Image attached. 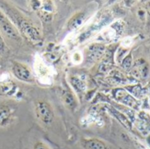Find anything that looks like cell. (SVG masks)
<instances>
[{
	"label": "cell",
	"mask_w": 150,
	"mask_h": 149,
	"mask_svg": "<svg viewBox=\"0 0 150 149\" xmlns=\"http://www.w3.org/2000/svg\"><path fill=\"white\" fill-rule=\"evenodd\" d=\"M18 25L19 31L22 34L34 44H39L41 42L42 39L38 29L33 25V24L24 18H19L18 21Z\"/></svg>",
	"instance_id": "obj_1"
},
{
	"label": "cell",
	"mask_w": 150,
	"mask_h": 149,
	"mask_svg": "<svg viewBox=\"0 0 150 149\" xmlns=\"http://www.w3.org/2000/svg\"><path fill=\"white\" fill-rule=\"evenodd\" d=\"M36 114L38 118L46 125H48L52 122L54 119V112L51 105L47 102H38L36 104Z\"/></svg>",
	"instance_id": "obj_2"
},
{
	"label": "cell",
	"mask_w": 150,
	"mask_h": 149,
	"mask_svg": "<svg viewBox=\"0 0 150 149\" xmlns=\"http://www.w3.org/2000/svg\"><path fill=\"white\" fill-rule=\"evenodd\" d=\"M0 32L11 40H18L19 33L12 23L2 13H0Z\"/></svg>",
	"instance_id": "obj_3"
},
{
	"label": "cell",
	"mask_w": 150,
	"mask_h": 149,
	"mask_svg": "<svg viewBox=\"0 0 150 149\" xmlns=\"http://www.w3.org/2000/svg\"><path fill=\"white\" fill-rule=\"evenodd\" d=\"M12 72L14 76L19 80L29 82L33 79V76L30 69L21 63H15L12 67Z\"/></svg>",
	"instance_id": "obj_4"
},
{
	"label": "cell",
	"mask_w": 150,
	"mask_h": 149,
	"mask_svg": "<svg viewBox=\"0 0 150 149\" xmlns=\"http://www.w3.org/2000/svg\"><path fill=\"white\" fill-rule=\"evenodd\" d=\"M114 97H115L116 100H118L119 102H121L124 105H127L130 107L135 108L137 105L136 100L124 90H120V89L116 90L114 92Z\"/></svg>",
	"instance_id": "obj_5"
},
{
	"label": "cell",
	"mask_w": 150,
	"mask_h": 149,
	"mask_svg": "<svg viewBox=\"0 0 150 149\" xmlns=\"http://www.w3.org/2000/svg\"><path fill=\"white\" fill-rule=\"evenodd\" d=\"M85 19V14L83 12H79L75 14L68 22L67 24V28L69 31H72L79 27L84 21Z\"/></svg>",
	"instance_id": "obj_6"
},
{
	"label": "cell",
	"mask_w": 150,
	"mask_h": 149,
	"mask_svg": "<svg viewBox=\"0 0 150 149\" xmlns=\"http://www.w3.org/2000/svg\"><path fill=\"white\" fill-rule=\"evenodd\" d=\"M133 70H134V74L136 76H138V77L139 76L145 77L148 75L149 68H148V65L146 64V61L143 59H139L135 62Z\"/></svg>",
	"instance_id": "obj_7"
},
{
	"label": "cell",
	"mask_w": 150,
	"mask_h": 149,
	"mask_svg": "<svg viewBox=\"0 0 150 149\" xmlns=\"http://www.w3.org/2000/svg\"><path fill=\"white\" fill-rule=\"evenodd\" d=\"M84 149H106L105 144L98 139H90L83 141Z\"/></svg>",
	"instance_id": "obj_8"
},
{
	"label": "cell",
	"mask_w": 150,
	"mask_h": 149,
	"mask_svg": "<svg viewBox=\"0 0 150 149\" xmlns=\"http://www.w3.org/2000/svg\"><path fill=\"white\" fill-rule=\"evenodd\" d=\"M15 90V84L10 80L0 81V95H11Z\"/></svg>",
	"instance_id": "obj_9"
},
{
	"label": "cell",
	"mask_w": 150,
	"mask_h": 149,
	"mask_svg": "<svg viewBox=\"0 0 150 149\" xmlns=\"http://www.w3.org/2000/svg\"><path fill=\"white\" fill-rule=\"evenodd\" d=\"M104 52V47L101 45H92L88 50V56L91 60H98Z\"/></svg>",
	"instance_id": "obj_10"
},
{
	"label": "cell",
	"mask_w": 150,
	"mask_h": 149,
	"mask_svg": "<svg viewBox=\"0 0 150 149\" xmlns=\"http://www.w3.org/2000/svg\"><path fill=\"white\" fill-rule=\"evenodd\" d=\"M11 117V110L8 106H0V126L5 125Z\"/></svg>",
	"instance_id": "obj_11"
},
{
	"label": "cell",
	"mask_w": 150,
	"mask_h": 149,
	"mask_svg": "<svg viewBox=\"0 0 150 149\" xmlns=\"http://www.w3.org/2000/svg\"><path fill=\"white\" fill-rule=\"evenodd\" d=\"M62 99H63L64 104L68 107L74 108L76 106V99H75V97H74V95L72 94L71 91H69V90L64 91L63 95H62Z\"/></svg>",
	"instance_id": "obj_12"
},
{
	"label": "cell",
	"mask_w": 150,
	"mask_h": 149,
	"mask_svg": "<svg viewBox=\"0 0 150 149\" xmlns=\"http://www.w3.org/2000/svg\"><path fill=\"white\" fill-rule=\"evenodd\" d=\"M70 82H71L72 86H73L77 91H81V90H83V87H84L83 83L78 77H76V76H72L71 79H70Z\"/></svg>",
	"instance_id": "obj_13"
},
{
	"label": "cell",
	"mask_w": 150,
	"mask_h": 149,
	"mask_svg": "<svg viewBox=\"0 0 150 149\" xmlns=\"http://www.w3.org/2000/svg\"><path fill=\"white\" fill-rule=\"evenodd\" d=\"M34 149H49L45 144L43 143H37L34 146Z\"/></svg>",
	"instance_id": "obj_14"
},
{
	"label": "cell",
	"mask_w": 150,
	"mask_h": 149,
	"mask_svg": "<svg viewBox=\"0 0 150 149\" xmlns=\"http://www.w3.org/2000/svg\"><path fill=\"white\" fill-rule=\"evenodd\" d=\"M4 47H5L4 41V40L2 39L1 35H0V51H1V52H3V51H4Z\"/></svg>",
	"instance_id": "obj_15"
}]
</instances>
